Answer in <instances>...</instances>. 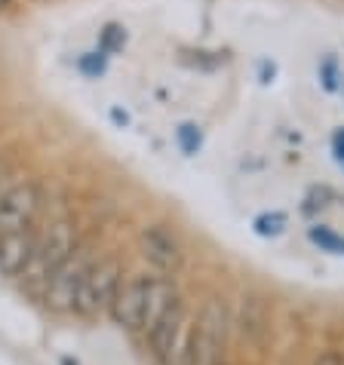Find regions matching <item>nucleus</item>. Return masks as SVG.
<instances>
[{"instance_id": "nucleus-13", "label": "nucleus", "mask_w": 344, "mask_h": 365, "mask_svg": "<svg viewBox=\"0 0 344 365\" xmlns=\"http://www.w3.org/2000/svg\"><path fill=\"white\" fill-rule=\"evenodd\" d=\"M105 68H108V56H102L98 49L96 53H84L77 58V71L80 74H86V77H102Z\"/></svg>"}, {"instance_id": "nucleus-10", "label": "nucleus", "mask_w": 344, "mask_h": 365, "mask_svg": "<svg viewBox=\"0 0 344 365\" xmlns=\"http://www.w3.org/2000/svg\"><path fill=\"white\" fill-rule=\"evenodd\" d=\"M308 237H310L313 246H320L323 252H332V255H344V240H341L332 227H326V225H313V227L308 230Z\"/></svg>"}, {"instance_id": "nucleus-8", "label": "nucleus", "mask_w": 344, "mask_h": 365, "mask_svg": "<svg viewBox=\"0 0 344 365\" xmlns=\"http://www.w3.org/2000/svg\"><path fill=\"white\" fill-rule=\"evenodd\" d=\"M181 298H178V289L169 277H148V292H145V319H141V334L154 331L160 326V319L176 307Z\"/></svg>"}, {"instance_id": "nucleus-1", "label": "nucleus", "mask_w": 344, "mask_h": 365, "mask_svg": "<svg viewBox=\"0 0 344 365\" xmlns=\"http://www.w3.org/2000/svg\"><path fill=\"white\" fill-rule=\"evenodd\" d=\"M80 246L77 240V225L74 218H53L44 230H37V246L34 258L25 270V282H31L34 289H44L46 279L74 255V249Z\"/></svg>"}, {"instance_id": "nucleus-17", "label": "nucleus", "mask_w": 344, "mask_h": 365, "mask_svg": "<svg viewBox=\"0 0 344 365\" xmlns=\"http://www.w3.org/2000/svg\"><path fill=\"white\" fill-rule=\"evenodd\" d=\"M313 365H344V359L338 356V353H323V356L313 359Z\"/></svg>"}, {"instance_id": "nucleus-5", "label": "nucleus", "mask_w": 344, "mask_h": 365, "mask_svg": "<svg viewBox=\"0 0 344 365\" xmlns=\"http://www.w3.org/2000/svg\"><path fill=\"white\" fill-rule=\"evenodd\" d=\"M138 252L141 258L154 267L160 277H176L185 264V249L178 237L166 225H148L138 233Z\"/></svg>"}, {"instance_id": "nucleus-11", "label": "nucleus", "mask_w": 344, "mask_h": 365, "mask_svg": "<svg viewBox=\"0 0 344 365\" xmlns=\"http://www.w3.org/2000/svg\"><path fill=\"white\" fill-rule=\"evenodd\" d=\"M176 141H178L181 154L194 157L197 150L203 148V129H200L197 123H181V126L176 129Z\"/></svg>"}, {"instance_id": "nucleus-12", "label": "nucleus", "mask_w": 344, "mask_h": 365, "mask_svg": "<svg viewBox=\"0 0 344 365\" xmlns=\"http://www.w3.org/2000/svg\"><path fill=\"white\" fill-rule=\"evenodd\" d=\"M252 227H256L258 237H280L286 230V215L283 212H265V215H258L252 221Z\"/></svg>"}, {"instance_id": "nucleus-15", "label": "nucleus", "mask_w": 344, "mask_h": 365, "mask_svg": "<svg viewBox=\"0 0 344 365\" xmlns=\"http://www.w3.org/2000/svg\"><path fill=\"white\" fill-rule=\"evenodd\" d=\"M13 185V169H9V163H4L0 160V197H4V190Z\"/></svg>"}, {"instance_id": "nucleus-9", "label": "nucleus", "mask_w": 344, "mask_h": 365, "mask_svg": "<svg viewBox=\"0 0 344 365\" xmlns=\"http://www.w3.org/2000/svg\"><path fill=\"white\" fill-rule=\"evenodd\" d=\"M126 46V31H123V25H117V22H108L102 31H98V53L102 56H114L120 53V49Z\"/></svg>"}, {"instance_id": "nucleus-2", "label": "nucleus", "mask_w": 344, "mask_h": 365, "mask_svg": "<svg viewBox=\"0 0 344 365\" xmlns=\"http://www.w3.org/2000/svg\"><path fill=\"white\" fill-rule=\"evenodd\" d=\"M120 282H123V264H120V258L98 255L77 289L74 313L77 317H86V319H96V317H102V313H108Z\"/></svg>"}, {"instance_id": "nucleus-21", "label": "nucleus", "mask_w": 344, "mask_h": 365, "mask_svg": "<svg viewBox=\"0 0 344 365\" xmlns=\"http://www.w3.org/2000/svg\"><path fill=\"white\" fill-rule=\"evenodd\" d=\"M218 365H221V362H218Z\"/></svg>"}, {"instance_id": "nucleus-7", "label": "nucleus", "mask_w": 344, "mask_h": 365, "mask_svg": "<svg viewBox=\"0 0 344 365\" xmlns=\"http://www.w3.org/2000/svg\"><path fill=\"white\" fill-rule=\"evenodd\" d=\"M34 246H37V227L0 233V273L9 279L25 277V270L34 258Z\"/></svg>"}, {"instance_id": "nucleus-4", "label": "nucleus", "mask_w": 344, "mask_h": 365, "mask_svg": "<svg viewBox=\"0 0 344 365\" xmlns=\"http://www.w3.org/2000/svg\"><path fill=\"white\" fill-rule=\"evenodd\" d=\"M93 261H96V252L89 249L86 242H80V246L74 249V255H71L65 264L46 279V286L40 289L44 304H46L49 310H56V313H74L77 289H80V282H84L86 270L93 267Z\"/></svg>"}, {"instance_id": "nucleus-6", "label": "nucleus", "mask_w": 344, "mask_h": 365, "mask_svg": "<svg viewBox=\"0 0 344 365\" xmlns=\"http://www.w3.org/2000/svg\"><path fill=\"white\" fill-rule=\"evenodd\" d=\"M145 292H148V277H129L120 282L114 301H111L108 317L114 326L126 331H141V319H145Z\"/></svg>"}, {"instance_id": "nucleus-19", "label": "nucleus", "mask_w": 344, "mask_h": 365, "mask_svg": "<svg viewBox=\"0 0 344 365\" xmlns=\"http://www.w3.org/2000/svg\"><path fill=\"white\" fill-rule=\"evenodd\" d=\"M9 6H13V0H0V16H4Z\"/></svg>"}, {"instance_id": "nucleus-18", "label": "nucleus", "mask_w": 344, "mask_h": 365, "mask_svg": "<svg viewBox=\"0 0 344 365\" xmlns=\"http://www.w3.org/2000/svg\"><path fill=\"white\" fill-rule=\"evenodd\" d=\"M111 120H114V123H120V126H126V123H129L126 110H120V108H111Z\"/></svg>"}, {"instance_id": "nucleus-16", "label": "nucleus", "mask_w": 344, "mask_h": 365, "mask_svg": "<svg viewBox=\"0 0 344 365\" xmlns=\"http://www.w3.org/2000/svg\"><path fill=\"white\" fill-rule=\"evenodd\" d=\"M332 150H335V157L344 163V126L335 129V135H332Z\"/></svg>"}, {"instance_id": "nucleus-20", "label": "nucleus", "mask_w": 344, "mask_h": 365, "mask_svg": "<svg viewBox=\"0 0 344 365\" xmlns=\"http://www.w3.org/2000/svg\"><path fill=\"white\" fill-rule=\"evenodd\" d=\"M341 93H344V86H341Z\"/></svg>"}, {"instance_id": "nucleus-14", "label": "nucleus", "mask_w": 344, "mask_h": 365, "mask_svg": "<svg viewBox=\"0 0 344 365\" xmlns=\"http://www.w3.org/2000/svg\"><path fill=\"white\" fill-rule=\"evenodd\" d=\"M320 80H323V86H326L329 93H335V89H338V68H335V58H332V56L320 65Z\"/></svg>"}, {"instance_id": "nucleus-3", "label": "nucleus", "mask_w": 344, "mask_h": 365, "mask_svg": "<svg viewBox=\"0 0 344 365\" xmlns=\"http://www.w3.org/2000/svg\"><path fill=\"white\" fill-rule=\"evenodd\" d=\"M46 206V190L34 178L13 181L0 197V233L37 227L40 212Z\"/></svg>"}]
</instances>
